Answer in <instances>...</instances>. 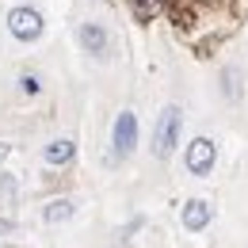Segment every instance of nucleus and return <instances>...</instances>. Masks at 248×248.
Here are the masks:
<instances>
[{
	"mask_svg": "<svg viewBox=\"0 0 248 248\" xmlns=\"http://www.w3.org/2000/svg\"><path fill=\"white\" fill-rule=\"evenodd\" d=\"M180 126H184V111L180 107H164L160 119H156V130H153V156H172L176 141H180Z\"/></svg>",
	"mask_w": 248,
	"mask_h": 248,
	"instance_id": "1",
	"label": "nucleus"
},
{
	"mask_svg": "<svg viewBox=\"0 0 248 248\" xmlns=\"http://www.w3.org/2000/svg\"><path fill=\"white\" fill-rule=\"evenodd\" d=\"M187 172L191 176H210L214 172V160H217V145L210 138H195L191 145H187Z\"/></svg>",
	"mask_w": 248,
	"mask_h": 248,
	"instance_id": "2",
	"label": "nucleus"
},
{
	"mask_svg": "<svg viewBox=\"0 0 248 248\" xmlns=\"http://www.w3.org/2000/svg\"><path fill=\"white\" fill-rule=\"evenodd\" d=\"M42 27H46V23H42V16H38L34 8H12V12H8V31L16 34L19 42H34V38L42 34Z\"/></svg>",
	"mask_w": 248,
	"mask_h": 248,
	"instance_id": "3",
	"label": "nucleus"
},
{
	"mask_svg": "<svg viewBox=\"0 0 248 248\" xmlns=\"http://www.w3.org/2000/svg\"><path fill=\"white\" fill-rule=\"evenodd\" d=\"M111 145H115V156H130L134 153V145H138V119H134V111H123V115L115 119Z\"/></svg>",
	"mask_w": 248,
	"mask_h": 248,
	"instance_id": "4",
	"label": "nucleus"
},
{
	"mask_svg": "<svg viewBox=\"0 0 248 248\" xmlns=\"http://www.w3.org/2000/svg\"><path fill=\"white\" fill-rule=\"evenodd\" d=\"M210 217H214V210H210V202H202V199H191L184 206V225L191 233H202V229L210 225Z\"/></svg>",
	"mask_w": 248,
	"mask_h": 248,
	"instance_id": "5",
	"label": "nucleus"
},
{
	"mask_svg": "<svg viewBox=\"0 0 248 248\" xmlns=\"http://www.w3.org/2000/svg\"><path fill=\"white\" fill-rule=\"evenodd\" d=\"M80 46H84L88 54H103V50H107V31H103L99 23H84V27H80Z\"/></svg>",
	"mask_w": 248,
	"mask_h": 248,
	"instance_id": "6",
	"label": "nucleus"
},
{
	"mask_svg": "<svg viewBox=\"0 0 248 248\" xmlns=\"http://www.w3.org/2000/svg\"><path fill=\"white\" fill-rule=\"evenodd\" d=\"M73 153H77V145H73L69 138H58V141H50V145L42 149L46 164H69V160H73Z\"/></svg>",
	"mask_w": 248,
	"mask_h": 248,
	"instance_id": "7",
	"label": "nucleus"
},
{
	"mask_svg": "<svg viewBox=\"0 0 248 248\" xmlns=\"http://www.w3.org/2000/svg\"><path fill=\"white\" fill-rule=\"evenodd\" d=\"M73 214H77L73 199H54V202H46V210H42V217H46V221H69Z\"/></svg>",
	"mask_w": 248,
	"mask_h": 248,
	"instance_id": "8",
	"label": "nucleus"
},
{
	"mask_svg": "<svg viewBox=\"0 0 248 248\" xmlns=\"http://www.w3.org/2000/svg\"><path fill=\"white\" fill-rule=\"evenodd\" d=\"M241 69H221V95L225 99H241Z\"/></svg>",
	"mask_w": 248,
	"mask_h": 248,
	"instance_id": "9",
	"label": "nucleus"
},
{
	"mask_svg": "<svg viewBox=\"0 0 248 248\" xmlns=\"http://www.w3.org/2000/svg\"><path fill=\"white\" fill-rule=\"evenodd\" d=\"M134 8H138V16H153V0H134Z\"/></svg>",
	"mask_w": 248,
	"mask_h": 248,
	"instance_id": "10",
	"label": "nucleus"
},
{
	"mask_svg": "<svg viewBox=\"0 0 248 248\" xmlns=\"http://www.w3.org/2000/svg\"><path fill=\"white\" fill-rule=\"evenodd\" d=\"M23 92H27V95L38 92V80H34V77H23Z\"/></svg>",
	"mask_w": 248,
	"mask_h": 248,
	"instance_id": "11",
	"label": "nucleus"
},
{
	"mask_svg": "<svg viewBox=\"0 0 248 248\" xmlns=\"http://www.w3.org/2000/svg\"><path fill=\"white\" fill-rule=\"evenodd\" d=\"M12 229H16V221H12V217H0V237H4V233H12Z\"/></svg>",
	"mask_w": 248,
	"mask_h": 248,
	"instance_id": "12",
	"label": "nucleus"
}]
</instances>
